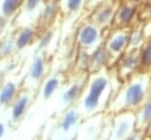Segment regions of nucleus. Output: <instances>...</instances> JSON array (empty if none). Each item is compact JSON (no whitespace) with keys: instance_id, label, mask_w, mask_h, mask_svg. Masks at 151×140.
<instances>
[{"instance_id":"1","label":"nucleus","mask_w":151,"mask_h":140,"mask_svg":"<svg viewBox=\"0 0 151 140\" xmlns=\"http://www.w3.org/2000/svg\"><path fill=\"white\" fill-rule=\"evenodd\" d=\"M151 96V73L138 72L119 84L106 108L109 115L122 112H137Z\"/></svg>"},{"instance_id":"2","label":"nucleus","mask_w":151,"mask_h":140,"mask_svg":"<svg viewBox=\"0 0 151 140\" xmlns=\"http://www.w3.org/2000/svg\"><path fill=\"white\" fill-rule=\"evenodd\" d=\"M111 67L98 72L88 73L84 91L81 93V107L86 114H94L105 111L114 93L112 86V76L110 74Z\"/></svg>"},{"instance_id":"3","label":"nucleus","mask_w":151,"mask_h":140,"mask_svg":"<svg viewBox=\"0 0 151 140\" xmlns=\"http://www.w3.org/2000/svg\"><path fill=\"white\" fill-rule=\"evenodd\" d=\"M132 31H133V25L127 27L111 28L106 32L104 39V46L110 54L111 67L114 65L117 59L130 47Z\"/></svg>"},{"instance_id":"4","label":"nucleus","mask_w":151,"mask_h":140,"mask_svg":"<svg viewBox=\"0 0 151 140\" xmlns=\"http://www.w3.org/2000/svg\"><path fill=\"white\" fill-rule=\"evenodd\" d=\"M140 68V46H130L114 62L112 69L119 84L125 82Z\"/></svg>"},{"instance_id":"5","label":"nucleus","mask_w":151,"mask_h":140,"mask_svg":"<svg viewBox=\"0 0 151 140\" xmlns=\"http://www.w3.org/2000/svg\"><path fill=\"white\" fill-rule=\"evenodd\" d=\"M104 31L90 19L83 22L78 27L76 33V42L78 48L81 51L92 52L94 48L104 42Z\"/></svg>"},{"instance_id":"6","label":"nucleus","mask_w":151,"mask_h":140,"mask_svg":"<svg viewBox=\"0 0 151 140\" xmlns=\"http://www.w3.org/2000/svg\"><path fill=\"white\" fill-rule=\"evenodd\" d=\"M111 138L114 139H132L138 138L136 132V113L122 112L112 114Z\"/></svg>"},{"instance_id":"7","label":"nucleus","mask_w":151,"mask_h":140,"mask_svg":"<svg viewBox=\"0 0 151 140\" xmlns=\"http://www.w3.org/2000/svg\"><path fill=\"white\" fill-rule=\"evenodd\" d=\"M118 4L119 0H101L92 8L88 19L106 33L112 27Z\"/></svg>"},{"instance_id":"8","label":"nucleus","mask_w":151,"mask_h":140,"mask_svg":"<svg viewBox=\"0 0 151 140\" xmlns=\"http://www.w3.org/2000/svg\"><path fill=\"white\" fill-rule=\"evenodd\" d=\"M140 1L142 0H119L111 28L132 26L137 21Z\"/></svg>"},{"instance_id":"9","label":"nucleus","mask_w":151,"mask_h":140,"mask_svg":"<svg viewBox=\"0 0 151 140\" xmlns=\"http://www.w3.org/2000/svg\"><path fill=\"white\" fill-rule=\"evenodd\" d=\"M151 128V96L136 112V132L138 138H146Z\"/></svg>"},{"instance_id":"10","label":"nucleus","mask_w":151,"mask_h":140,"mask_svg":"<svg viewBox=\"0 0 151 140\" xmlns=\"http://www.w3.org/2000/svg\"><path fill=\"white\" fill-rule=\"evenodd\" d=\"M111 67V59L107 49L104 46V42L94 48L90 54V65L87 73H93L101 71L104 68Z\"/></svg>"},{"instance_id":"11","label":"nucleus","mask_w":151,"mask_h":140,"mask_svg":"<svg viewBox=\"0 0 151 140\" xmlns=\"http://www.w3.org/2000/svg\"><path fill=\"white\" fill-rule=\"evenodd\" d=\"M29 95L26 93H22L15 98V100L12 102L11 108V116L14 121H19L26 113L28 106H29Z\"/></svg>"},{"instance_id":"12","label":"nucleus","mask_w":151,"mask_h":140,"mask_svg":"<svg viewBox=\"0 0 151 140\" xmlns=\"http://www.w3.org/2000/svg\"><path fill=\"white\" fill-rule=\"evenodd\" d=\"M139 72L151 73V33L146 34L140 45V68Z\"/></svg>"},{"instance_id":"13","label":"nucleus","mask_w":151,"mask_h":140,"mask_svg":"<svg viewBox=\"0 0 151 140\" xmlns=\"http://www.w3.org/2000/svg\"><path fill=\"white\" fill-rule=\"evenodd\" d=\"M45 71H46L45 59L41 54H37L34 59L32 60V64L28 68V76L34 81H39L42 79Z\"/></svg>"},{"instance_id":"14","label":"nucleus","mask_w":151,"mask_h":140,"mask_svg":"<svg viewBox=\"0 0 151 140\" xmlns=\"http://www.w3.org/2000/svg\"><path fill=\"white\" fill-rule=\"evenodd\" d=\"M35 38V32L32 27H22L18 31L15 35V47L17 49H24L27 46H29Z\"/></svg>"},{"instance_id":"15","label":"nucleus","mask_w":151,"mask_h":140,"mask_svg":"<svg viewBox=\"0 0 151 140\" xmlns=\"http://www.w3.org/2000/svg\"><path fill=\"white\" fill-rule=\"evenodd\" d=\"M60 12V6H59V0H50L45 4L42 11H41V22L44 25L51 24L55 18L57 14Z\"/></svg>"},{"instance_id":"16","label":"nucleus","mask_w":151,"mask_h":140,"mask_svg":"<svg viewBox=\"0 0 151 140\" xmlns=\"http://www.w3.org/2000/svg\"><path fill=\"white\" fill-rule=\"evenodd\" d=\"M18 93V87L14 82L8 81L6 82L1 88H0V106H8L11 105L15 98Z\"/></svg>"},{"instance_id":"17","label":"nucleus","mask_w":151,"mask_h":140,"mask_svg":"<svg viewBox=\"0 0 151 140\" xmlns=\"http://www.w3.org/2000/svg\"><path fill=\"white\" fill-rule=\"evenodd\" d=\"M87 0H59L60 13L65 15H71L79 12L84 6H86Z\"/></svg>"},{"instance_id":"18","label":"nucleus","mask_w":151,"mask_h":140,"mask_svg":"<svg viewBox=\"0 0 151 140\" xmlns=\"http://www.w3.org/2000/svg\"><path fill=\"white\" fill-rule=\"evenodd\" d=\"M85 84H72L64 93H63V101L66 104H71L73 101H76L77 99H79L81 96V93L84 91Z\"/></svg>"},{"instance_id":"19","label":"nucleus","mask_w":151,"mask_h":140,"mask_svg":"<svg viewBox=\"0 0 151 140\" xmlns=\"http://www.w3.org/2000/svg\"><path fill=\"white\" fill-rule=\"evenodd\" d=\"M24 0H4L1 4V13L5 18H11L22 7Z\"/></svg>"},{"instance_id":"20","label":"nucleus","mask_w":151,"mask_h":140,"mask_svg":"<svg viewBox=\"0 0 151 140\" xmlns=\"http://www.w3.org/2000/svg\"><path fill=\"white\" fill-rule=\"evenodd\" d=\"M59 85H60V79H59V78H57V76L48 78V79L44 82V85H42V91H41V93H42L44 99H45V100L50 99V98L54 94V92L58 89Z\"/></svg>"},{"instance_id":"21","label":"nucleus","mask_w":151,"mask_h":140,"mask_svg":"<svg viewBox=\"0 0 151 140\" xmlns=\"http://www.w3.org/2000/svg\"><path fill=\"white\" fill-rule=\"evenodd\" d=\"M78 119H79V112L76 111V109H68V111L64 114V116H63V119H61L60 126H61L63 131H65V132L70 131V128L73 127V126L77 124Z\"/></svg>"},{"instance_id":"22","label":"nucleus","mask_w":151,"mask_h":140,"mask_svg":"<svg viewBox=\"0 0 151 140\" xmlns=\"http://www.w3.org/2000/svg\"><path fill=\"white\" fill-rule=\"evenodd\" d=\"M137 19L144 24L151 22V0H142L138 9Z\"/></svg>"},{"instance_id":"23","label":"nucleus","mask_w":151,"mask_h":140,"mask_svg":"<svg viewBox=\"0 0 151 140\" xmlns=\"http://www.w3.org/2000/svg\"><path fill=\"white\" fill-rule=\"evenodd\" d=\"M15 41L12 39H5L4 41H1L0 44V58H7L9 56L13 51L15 49Z\"/></svg>"},{"instance_id":"24","label":"nucleus","mask_w":151,"mask_h":140,"mask_svg":"<svg viewBox=\"0 0 151 140\" xmlns=\"http://www.w3.org/2000/svg\"><path fill=\"white\" fill-rule=\"evenodd\" d=\"M52 38H53V33H52L51 31H46V32L39 38L38 48H39V49H44V48H46V47L48 46V44L51 42Z\"/></svg>"},{"instance_id":"25","label":"nucleus","mask_w":151,"mask_h":140,"mask_svg":"<svg viewBox=\"0 0 151 140\" xmlns=\"http://www.w3.org/2000/svg\"><path fill=\"white\" fill-rule=\"evenodd\" d=\"M42 2V0H24V4H22V8L25 12L27 13H32L34 12L39 5Z\"/></svg>"},{"instance_id":"26","label":"nucleus","mask_w":151,"mask_h":140,"mask_svg":"<svg viewBox=\"0 0 151 140\" xmlns=\"http://www.w3.org/2000/svg\"><path fill=\"white\" fill-rule=\"evenodd\" d=\"M100 1H101V0H87V4H86V5H87V6H90V8L92 9V8H93L97 4H99Z\"/></svg>"},{"instance_id":"27","label":"nucleus","mask_w":151,"mask_h":140,"mask_svg":"<svg viewBox=\"0 0 151 140\" xmlns=\"http://www.w3.org/2000/svg\"><path fill=\"white\" fill-rule=\"evenodd\" d=\"M5 132H6V127H5V124L0 122V138H2L5 135Z\"/></svg>"},{"instance_id":"28","label":"nucleus","mask_w":151,"mask_h":140,"mask_svg":"<svg viewBox=\"0 0 151 140\" xmlns=\"http://www.w3.org/2000/svg\"><path fill=\"white\" fill-rule=\"evenodd\" d=\"M146 138H151V128H150V131H149V133H147Z\"/></svg>"}]
</instances>
